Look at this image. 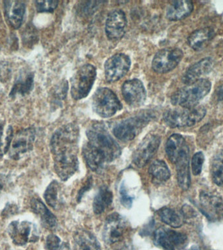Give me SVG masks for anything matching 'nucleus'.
Here are the masks:
<instances>
[{"label": "nucleus", "mask_w": 223, "mask_h": 250, "mask_svg": "<svg viewBox=\"0 0 223 250\" xmlns=\"http://www.w3.org/2000/svg\"><path fill=\"white\" fill-rule=\"evenodd\" d=\"M78 140L79 128L73 123L60 127L51 138L55 171L62 181L69 179L78 169Z\"/></svg>", "instance_id": "f257e3e1"}, {"label": "nucleus", "mask_w": 223, "mask_h": 250, "mask_svg": "<svg viewBox=\"0 0 223 250\" xmlns=\"http://www.w3.org/2000/svg\"><path fill=\"white\" fill-rule=\"evenodd\" d=\"M158 213L162 222L172 227V228H180V227L183 226L184 222H185L182 214H179L174 209L164 207V208L160 209L158 211Z\"/></svg>", "instance_id": "cd10ccee"}, {"label": "nucleus", "mask_w": 223, "mask_h": 250, "mask_svg": "<svg viewBox=\"0 0 223 250\" xmlns=\"http://www.w3.org/2000/svg\"><path fill=\"white\" fill-rule=\"evenodd\" d=\"M154 241L166 250H181L187 246L188 238L185 234L160 228L155 232Z\"/></svg>", "instance_id": "f8f14e48"}, {"label": "nucleus", "mask_w": 223, "mask_h": 250, "mask_svg": "<svg viewBox=\"0 0 223 250\" xmlns=\"http://www.w3.org/2000/svg\"><path fill=\"white\" fill-rule=\"evenodd\" d=\"M214 36V30L211 27L199 29L189 35L188 44L194 50H201L208 45Z\"/></svg>", "instance_id": "5701e85b"}, {"label": "nucleus", "mask_w": 223, "mask_h": 250, "mask_svg": "<svg viewBox=\"0 0 223 250\" xmlns=\"http://www.w3.org/2000/svg\"><path fill=\"white\" fill-rule=\"evenodd\" d=\"M206 114V109L202 105H197L193 108L168 109L164 113L163 119L170 128L192 126L199 123Z\"/></svg>", "instance_id": "20e7f679"}, {"label": "nucleus", "mask_w": 223, "mask_h": 250, "mask_svg": "<svg viewBox=\"0 0 223 250\" xmlns=\"http://www.w3.org/2000/svg\"><path fill=\"white\" fill-rule=\"evenodd\" d=\"M160 144V138L157 135L149 134L145 137L133 153V163L137 167H144L157 152Z\"/></svg>", "instance_id": "ddd939ff"}, {"label": "nucleus", "mask_w": 223, "mask_h": 250, "mask_svg": "<svg viewBox=\"0 0 223 250\" xmlns=\"http://www.w3.org/2000/svg\"><path fill=\"white\" fill-rule=\"evenodd\" d=\"M97 76V70L91 64L78 68L70 80V94L74 100L87 97L93 87Z\"/></svg>", "instance_id": "39448f33"}, {"label": "nucleus", "mask_w": 223, "mask_h": 250, "mask_svg": "<svg viewBox=\"0 0 223 250\" xmlns=\"http://www.w3.org/2000/svg\"><path fill=\"white\" fill-rule=\"evenodd\" d=\"M60 185L56 181L51 182L44 193V198L47 204L53 208H58L60 203Z\"/></svg>", "instance_id": "7c9ffc66"}, {"label": "nucleus", "mask_w": 223, "mask_h": 250, "mask_svg": "<svg viewBox=\"0 0 223 250\" xmlns=\"http://www.w3.org/2000/svg\"><path fill=\"white\" fill-rule=\"evenodd\" d=\"M11 67L7 62L0 63V80L2 82H6L9 79L11 76Z\"/></svg>", "instance_id": "e433bc0d"}, {"label": "nucleus", "mask_w": 223, "mask_h": 250, "mask_svg": "<svg viewBox=\"0 0 223 250\" xmlns=\"http://www.w3.org/2000/svg\"><path fill=\"white\" fill-rule=\"evenodd\" d=\"M187 250H201V248H200L199 246L194 245Z\"/></svg>", "instance_id": "37998d69"}, {"label": "nucleus", "mask_w": 223, "mask_h": 250, "mask_svg": "<svg viewBox=\"0 0 223 250\" xmlns=\"http://www.w3.org/2000/svg\"><path fill=\"white\" fill-rule=\"evenodd\" d=\"M58 1H35V7L37 11L41 13L52 12L58 7Z\"/></svg>", "instance_id": "473e14b6"}, {"label": "nucleus", "mask_w": 223, "mask_h": 250, "mask_svg": "<svg viewBox=\"0 0 223 250\" xmlns=\"http://www.w3.org/2000/svg\"><path fill=\"white\" fill-rule=\"evenodd\" d=\"M127 21L124 12L114 10L108 15L106 21L105 31L111 40H118L124 36L127 29Z\"/></svg>", "instance_id": "f3484780"}, {"label": "nucleus", "mask_w": 223, "mask_h": 250, "mask_svg": "<svg viewBox=\"0 0 223 250\" xmlns=\"http://www.w3.org/2000/svg\"><path fill=\"white\" fill-rule=\"evenodd\" d=\"M92 107L98 115L109 118L122 109V104L117 95L107 87L99 88L92 98Z\"/></svg>", "instance_id": "423d86ee"}, {"label": "nucleus", "mask_w": 223, "mask_h": 250, "mask_svg": "<svg viewBox=\"0 0 223 250\" xmlns=\"http://www.w3.org/2000/svg\"><path fill=\"white\" fill-rule=\"evenodd\" d=\"M119 193H120L121 205L125 207V208H130L132 207L133 199L132 197H131L127 193L124 183L121 185L120 189H119Z\"/></svg>", "instance_id": "72a5a7b5"}, {"label": "nucleus", "mask_w": 223, "mask_h": 250, "mask_svg": "<svg viewBox=\"0 0 223 250\" xmlns=\"http://www.w3.org/2000/svg\"><path fill=\"white\" fill-rule=\"evenodd\" d=\"M131 62L127 55L119 53L108 59L105 63V78L107 82L118 81L130 69Z\"/></svg>", "instance_id": "4468645a"}, {"label": "nucleus", "mask_w": 223, "mask_h": 250, "mask_svg": "<svg viewBox=\"0 0 223 250\" xmlns=\"http://www.w3.org/2000/svg\"><path fill=\"white\" fill-rule=\"evenodd\" d=\"M54 250H70V248L67 243L62 242L60 245Z\"/></svg>", "instance_id": "79ce46f5"}, {"label": "nucleus", "mask_w": 223, "mask_h": 250, "mask_svg": "<svg viewBox=\"0 0 223 250\" xmlns=\"http://www.w3.org/2000/svg\"><path fill=\"white\" fill-rule=\"evenodd\" d=\"M92 185V179L91 178H89L86 181L85 185L83 186V187L81 189H80V191H78V195H77V199L78 201H80V199H81L82 197L83 196L84 193H86V191H87L88 189L91 187Z\"/></svg>", "instance_id": "58836bf2"}, {"label": "nucleus", "mask_w": 223, "mask_h": 250, "mask_svg": "<svg viewBox=\"0 0 223 250\" xmlns=\"http://www.w3.org/2000/svg\"><path fill=\"white\" fill-rule=\"evenodd\" d=\"M6 19L14 29H19L22 24L25 13V5L20 1L4 2Z\"/></svg>", "instance_id": "aec40b11"}, {"label": "nucleus", "mask_w": 223, "mask_h": 250, "mask_svg": "<svg viewBox=\"0 0 223 250\" xmlns=\"http://www.w3.org/2000/svg\"><path fill=\"white\" fill-rule=\"evenodd\" d=\"M7 232L17 246H24L28 242H36L39 238L36 226L28 221H13L7 227Z\"/></svg>", "instance_id": "6e6552de"}, {"label": "nucleus", "mask_w": 223, "mask_h": 250, "mask_svg": "<svg viewBox=\"0 0 223 250\" xmlns=\"http://www.w3.org/2000/svg\"><path fill=\"white\" fill-rule=\"evenodd\" d=\"M211 88V83L208 80L202 78L176 91L172 97V104L183 108H193L209 93Z\"/></svg>", "instance_id": "7ed1b4c3"}, {"label": "nucleus", "mask_w": 223, "mask_h": 250, "mask_svg": "<svg viewBox=\"0 0 223 250\" xmlns=\"http://www.w3.org/2000/svg\"><path fill=\"white\" fill-rule=\"evenodd\" d=\"M121 92L125 103L131 107H140L146 101V89L140 80L132 79L125 82Z\"/></svg>", "instance_id": "2eb2a0df"}, {"label": "nucleus", "mask_w": 223, "mask_h": 250, "mask_svg": "<svg viewBox=\"0 0 223 250\" xmlns=\"http://www.w3.org/2000/svg\"><path fill=\"white\" fill-rule=\"evenodd\" d=\"M193 10V2L189 0L174 1L166 9V18L171 21H180L191 15Z\"/></svg>", "instance_id": "b1692460"}, {"label": "nucleus", "mask_w": 223, "mask_h": 250, "mask_svg": "<svg viewBox=\"0 0 223 250\" xmlns=\"http://www.w3.org/2000/svg\"><path fill=\"white\" fill-rule=\"evenodd\" d=\"M61 243H62V241L58 236L55 235V234H50L46 238V250H56Z\"/></svg>", "instance_id": "f704fd0d"}, {"label": "nucleus", "mask_w": 223, "mask_h": 250, "mask_svg": "<svg viewBox=\"0 0 223 250\" xmlns=\"http://www.w3.org/2000/svg\"><path fill=\"white\" fill-rule=\"evenodd\" d=\"M149 173L156 181L165 182L170 177V171L167 164L162 160L153 162L149 169Z\"/></svg>", "instance_id": "c756f323"}, {"label": "nucleus", "mask_w": 223, "mask_h": 250, "mask_svg": "<svg viewBox=\"0 0 223 250\" xmlns=\"http://www.w3.org/2000/svg\"><path fill=\"white\" fill-rule=\"evenodd\" d=\"M189 157L180 158L175 164L177 170L178 185L183 190H187L191 185V176L189 171Z\"/></svg>", "instance_id": "bb28decb"}, {"label": "nucleus", "mask_w": 223, "mask_h": 250, "mask_svg": "<svg viewBox=\"0 0 223 250\" xmlns=\"http://www.w3.org/2000/svg\"><path fill=\"white\" fill-rule=\"evenodd\" d=\"M18 208L16 205H7V207L4 209L3 212H2V215H4V216L6 217L10 215L14 214V213H16Z\"/></svg>", "instance_id": "a19ab883"}, {"label": "nucleus", "mask_w": 223, "mask_h": 250, "mask_svg": "<svg viewBox=\"0 0 223 250\" xmlns=\"http://www.w3.org/2000/svg\"><path fill=\"white\" fill-rule=\"evenodd\" d=\"M34 75L31 72H23L20 74L12 87L9 96L15 97L17 95H25L31 91L33 87Z\"/></svg>", "instance_id": "393cba45"}, {"label": "nucleus", "mask_w": 223, "mask_h": 250, "mask_svg": "<svg viewBox=\"0 0 223 250\" xmlns=\"http://www.w3.org/2000/svg\"><path fill=\"white\" fill-rule=\"evenodd\" d=\"M181 214L185 222L193 220L197 216V213L196 212V211L188 205H184L183 208H182Z\"/></svg>", "instance_id": "c9c22d12"}, {"label": "nucleus", "mask_w": 223, "mask_h": 250, "mask_svg": "<svg viewBox=\"0 0 223 250\" xmlns=\"http://www.w3.org/2000/svg\"><path fill=\"white\" fill-rule=\"evenodd\" d=\"M213 181L218 186L223 185V150L217 152L211 164Z\"/></svg>", "instance_id": "c85d7f7f"}, {"label": "nucleus", "mask_w": 223, "mask_h": 250, "mask_svg": "<svg viewBox=\"0 0 223 250\" xmlns=\"http://www.w3.org/2000/svg\"><path fill=\"white\" fill-rule=\"evenodd\" d=\"M152 115L151 113H143L121 121L113 127V134L123 142L133 140L148 124L152 119Z\"/></svg>", "instance_id": "0eeeda50"}, {"label": "nucleus", "mask_w": 223, "mask_h": 250, "mask_svg": "<svg viewBox=\"0 0 223 250\" xmlns=\"http://www.w3.org/2000/svg\"><path fill=\"white\" fill-rule=\"evenodd\" d=\"M213 64V59L211 58H205L196 62L188 68L182 78V81L188 85L202 79L201 76L208 74L212 70Z\"/></svg>", "instance_id": "6ab92c4d"}, {"label": "nucleus", "mask_w": 223, "mask_h": 250, "mask_svg": "<svg viewBox=\"0 0 223 250\" xmlns=\"http://www.w3.org/2000/svg\"><path fill=\"white\" fill-rule=\"evenodd\" d=\"M74 250H101L97 238L88 230L80 229L73 236Z\"/></svg>", "instance_id": "4be33fe9"}, {"label": "nucleus", "mask_w": 223, "mask_h": 250, "mask_svg": "<svg viewBox=\"0 0 223 250\" xmlns=\"http://www.w3.org/2000/svg\"><path fill=\"white\" fill-rule=\"evenodd\" d=\"M86 135L88 141L84 144L82 153L92 171H101L106 164L120 155V146L102 123L90 126Z\"/></svg>", "instance_id": "f03ea898"}, {"label": "nucleus", "mask_w": 223, "mask_h": 250, "mask_svg": "<svg viewBox=\"0 0 223 250\" xmlns=\"http://www.w3.org/2000/svg\"><path fill=\"white\" fill-rule=\"evenodd\" d=\"M183 57V51L179 48L162 49L156 52L153 59V70L157 73H167L179 64Z\"/></svg>", "instance_id": "1a4fd4ad"}, {"label": "nucleus", "mask_w": 223, "mask_h": 250, "mask_svg": "<svg viewBox=\"0 0 223 250\" xmlns=\"http://www.w3.org/2000/svg\"><path fill=\"white\" fill-rule=\"evenodd\" d=\"M35 140V130L33 127L19 131L12 140L9 151V158L19 160L31 151Z\"/></svg>", "instance_id": "9d476101"}, {"label": "nucleus", "mask_w": 223, "mask_h": 250, "mask_svg": "<svg viewBox=\"0 0 223 250\" xmlns=\"http://www.w3.org/2000/svg\"><path fill=\"white\" fill-rule=\"evenodd\" d=\"M9 183L7 176L5 174L0 173V195L7 188Z\"/></svg>", "instance_id": "4c0bfd02"}, {"label": "nucleus", "mask_w": 223, "mask_h": 250, "mask_svg": "<svg viewBox=\"0 0 223 250\" xmlns=\"http://www.w3.org/2000/svg\"><path fill=\"white\" fill-rule=\"evenodd\" d=\"M201 210L210 221L223 219V200L213 193L201 191L200 194Z\"/></svg>", "instance_id": "dca6fc26"}, {"label": "nucleus", "mask_w": 223, "mask_h": 250, "mask_svg": "<svg viewBox=\"0 0 223 250\" xmlns=\"http://www.w3.org/2000/svg\"><path fill=\"white\" fill-rule=\"evenodd\" d=\"M31 210L40 219L41 224L48 230H54L56 228L58 222L56 217L51 212L39 198H32L30 202Z\"/></svg>", "instance_id": "412c9836"}, {"label": "nucleus", "mask_w": 223, "mask_h": 250, "mask_svg": "<svg viewBox=\"0 0 223 250\" xmlns=\"http://www.w3.org/2000/svg\"><path fill=\"white\" fill-rule=\"evenodd\" d=\"M113 201V193L106 186L100 188L99 191L94 198L93 208L96 214L103 213L109 208Z\"/></svg>", "instance_id": "a878e982"}, {"label": "nucleus", "mask_w": 223, "mask_h": 250, "mask_svg": "<svg viewBox=\"0 0 223 250\" xmlns=\"http://www.w3.org/2000/svg\"><path fill=\"white\" fill-rule=\"evenodd\" d=\"M166 152L168 159L175 164L180 158L190 156L189 146L181 135L172 134L166 144Z\"/></svg>", "instance_id": "a211bd4d"}, {"label": "nucleus", "mask_w": 223, "mask_h": 250, "mask_svg": "<svg viewBox=\"0 0 223 250\" xmlns=\"http://www.w3.org/2000/svg\"><path fill=\"white\" fill-rule=\"evenodd\" d=\"M128 230L127 221L117 213H113L106 218L103 228V239L106 243L113 244L123 239Z\"/></svg>", "instance_id": "9b49d317"}, {"label": "nucleus", "mask_w": 223, "mask_h": 250, "mask_svg": "<svg viewBox=\"0 0 223 250\" xmlns=\"http://www.w3.org/2000/svg\"><path fill=\"white\" fill-rule=\"evenodd\" d=\"M204 162V155L202 152H198L194 154L191 161L192 171L194 175L198 176L201 173Z\"/></svg>", "instance_id": "2f4dec72"}, {"label": "nucleus", "mask_w": 223, "mask_h": 250, "mask_svg": "<svg viewBox=\"0 0 223 250\" xmlns=\"http://www.w3.org/2000/svg\"><path fill=\"white\" fill-rule=\"evenodd\" d=\"M3 129L4 123L3 121L0 120V159H1L4 154H5L3 142Z\"/></svg>", "instance_id": "ea45409f"}]
</instances>
